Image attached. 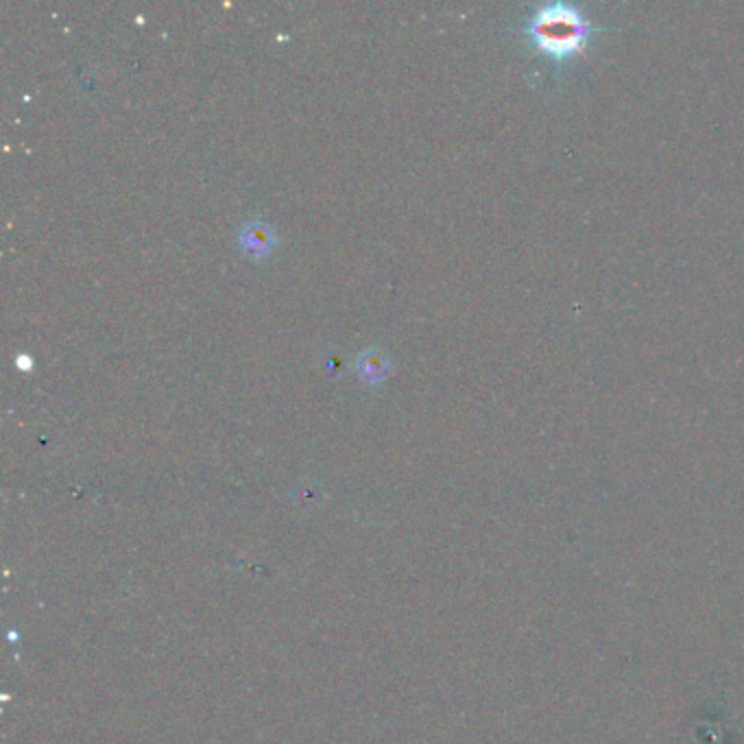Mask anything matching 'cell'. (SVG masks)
Masks as SVG:
<instances>
[{
  "label": "cell",
  "instance_id": "obj_1",
  "mask_svg": "<svg viewBox=\"0 0 744 744\" xmlns=\"http://www.w3.org/2000/svg\"><path fill=\"white\" fill-rule=\"evenodd\" d=\"M592 31L594 24L583 9L566 3L539 7L526 22L528 40L539 53L557 62L581 55L590 44Z\"/></svg>",
  "mask_w": 744,
  "mask_h": 744
},
{
  "label": "cell",
  "instance_id": "obj_2",
  "mask_svg": "<svg viewBox=\"0 0 744 744\" xmlns=\"http://www.w3.org/2000/svg\"><path fill=\"white\" fill-rule=\"evenodd\" d=\"M238 243L247 251L249 256L262 258L267 256L269 251L275 247V232L269 223L264 221H249L243 227H240L238 234Z\"/></svg>",
  "mask_w": 744,
  "mask_h": 744
},
{
  "label": "cell",
  "instance_id": "obj_3",
  "mask_svg": "<svg viewBox=\"0 0 744 744\" xmlns=\"http://www.w3.org/2000/svg\"><path fill=\"white\" fill-rule=\"evenodd\" d=\"M354 365H356L358 376L363 378L365 382H369V384H374V382H380V380L387 378L389 367H391L389 356L384 354L380 350V347H365V350L356 356V363Z\"/></svg>",
  "mask_w": 744,
  "mask_h": 744
}]
</instances>
